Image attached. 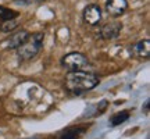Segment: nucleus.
I'll return each instance as SVG.
<instances>
[{
  "label": "nucleus",
  "instance_id": "1",
  "mask_svg": "<svg viewBox=\"0 0 150 139\" xmlns=\"http://www.w3.org/2000/svg\"><path fill=\"white\" fill-rule=\"evenodd\" d=\"M99 82L100 78L89 71H70L65 75L64 86L70 93L81 95L95 89L99 85Z\"/></svg>",
  "mask_w": 150,
  "mask_h": 139
},
{
  "label": "nucleus",
  "instance_id": "2",
  "mask_svg": "<svg viewBox=\"0 0 150 139\" xmlns=\"http://www.w3.org/2000/svg\"><path fill=\"white\" fill-rule=\"evenodd\" d=\"M43 39H45L43 32H35L33 35H29L27 40L17 49L18 59L21 61H29L33 57H36V54L40 52L43 46Z\"/></svg>",
  "mask_w": 150,
  "mask_h": 139
},
{
  "label": "nucleus",
  "instance_id": "3",
  "mask_svg": "<svg viewBox=\"0 0 150 139\" xmlns=\"http://www.w3.org/2000/svg\"><path fill=\"white\" fill-rule=\"evenodd\" d=\"M61 65L68 71H86L91 67V61L85 54L79 52H71L61 59Z\"/></svg>",
  "mask_w": 150,
  "mask_h": 139
},
{
  "label": "nucleus",
  "instance_id": "4",
  "mask_svg": "<svg viewBox=\"0 0 150 139\" xmlns=\"http://www.w3.org/2000/svg\"><path fill=\"white\" fill-rule=\"evenodd\" d=\"M102 9H100V6L96 4V3H92V4H88L83 9V13H82V18H83V21L88 24V25H91V27H96L100 24L102 21Z\"/></svg>",
  "mask_w": 150,
  "mask_h": 139
},
{
  "label": "nucleus",
  "instance_id": "5",
  "mask_svg": "<svg viewBox=\"0 0 150 139\" xmlns=\"http://www.w3.org/2000/svg\"><path fill=\"white\" fill-rule=\"evenodd\" d=\"M121 31H122V22L110 21L100 28L99 38L103 39V40H112V39H115V38L120 36Z\"/></svg>",
  "mask_w": 150,
  "mask_h": 139
},
{
  "label": "nucleus",
  "instance_id": "6",
  "mask_svg": "<svg viewBox=\"0 0 150 139\" xmlns=\"http://www.w3.org/2000/svg\"><path fill=\"white\" fill-rule=\"evenodd\" d=\"M127 10H128V1L127 0H107L106 1V11L112 18L121 17Z\"/></svg>",
  "mask_w": 150,
  "mask_h": 139
},
{
  "label": "nucleus",
  "instance_id": "7",
  "mask_svg": "<svg viewBox=\"0 0 150 139\" xmlns=\"http://www.w3.org/2000/svg\"><path fill=\"white\" fill-rule=\"evenodd\" d=\"M29 35H31V33L28 32L27 29H20V31H17V32L11 33L10 36L6 39V48L10 49V50L18 49L22 43L29 38Z\"/></svg>",
  "mask_w": 150,
  "mask_h": 139
},
{
  "label": "nucleus",
  "instance_id": "8",
  "mask_svg": "<svg viewBox=\"0 0 150 139\" xmlns=\"http://www.w3.org/2000/svg\"><path fill=\"white\" fill-rule=\"evenodd\" d=\"M132 52L135 53V56H138L140 59H147L150 54V40L143 39V40L136 42L132 46Z\"/></svg>",
  "mask_w": 150,
  "mask_h": 139
},
{
  "label": "nucleus",
  "instance_id": "9",
  "mask_svg": "<svg viewBox=\"0 0 150 139\" xmlns=\"http://www.w3.org/2000/svg\"><path fill=\"white\" fill-rule=\"evenodd\" d=\"M85 129H86L85 127H72V128H68L61 132L59 139H79L83 135Z\"/></svg>",
  "mask_w": 150,
  "mask_h": 139
},
{
  "label": "nucleus",
  "instance_id": "10",
  "mask_svg": "<svg viewBox=\"0 0 150 139\" xmlns=\"http://www.w3.org/2000/svg\"><path fill=\"white\" fill-rule=\"evenodd\" d=\"M129 117H131V113L128 110H121V111L115 113V114H112L111 118H110V125L111 127H118V125H121L124 124L125 121H128Z\"/></svg>",
  "mask_w": 150,
  "mask_h": 139
},
{
  "label": "nucleus",
  "instance_id": "11",
  "mask_svg": "<svg viewBox=\"0 0 150 139\" xmlns=\"http://www.w3.org/2000/svg\"><path fill=\"white\" fill-rule=\"evenodd\" d=\"M20 16L18 11H13L7 9L4 6H0V21H6V20H14Z\"/></svg>",
  "mask_w": 150,
  "mask_h": 139
},
{
  "label": "nucleus",
  "instance_id": "12",
  "mask_svg": "<svg viewBox=\"0 0 150 139\" xmlns=\"http://www.w3.org/2000/svg\"><path fill=\"white\" fill-rule=\"evenodd\" d=\"M17 25H18V22L16 21V18L14 20H6V21H1V24H0V31L4 33L13 32L17 28Z\"/></svg>",
  "mask_w": 150,
  "mask_h": 139
},
{
  "label": "nucleus",
  "instance_id": "13",
  "mask_svg": "<svg viewBox=\"0 0 150 139\" xmlns=\"http://www.w3.org/2000/svg\"><path fill=\"white\" fill-rule=\"evenodd\" d=\"M43 1H46V0H13V3L17 6H32L43 3Z\"/></svg>",
  "mask_w": 150,
  "mask_h": 139
},
{
  "label": "nucleus",
  "instance_id": "14",
  "mask_svg": "<svg viewBox=\"0 0 150 139\" xmlns=\"http://www.w3.org/2000/svg\"><path fill=\"white\" fill-rule=\"evenodd\" d=\"M107 100H102V103L97 106V111L95 113V116H99V114H103L104 113V110H106V107H107Z\"/></svg>",
  "mask_w": 150,
  "mask_h": 139
},
{
  "label": "nucleus",
  "instance_id": "15",
  "mask_svg": "<svg viewBox=\"0 0 150 139\" xmlns=\"http://www.w3.org/2000/svg\"><path fill=\"white\" fill-rule=\"evenodd\" d=\"M149 103H150V100L147 99V100L145 102V106H143V109H145V111H146V113L149 111Z\"/></svg>",
  "mask_w": 150,
  "mask_h": 139
},
{
  "label": "nucleus",
  "instance_id": "16",
  "mask_svg": "<svg viewBox=\"0 0 150 139\" xmlns=\"http://www.w3.org/2000/svg\"><path fill=\"white\" fill-rule=\"evenodd\" d=\"M29 139H38V138H29Z\"/></svg>",
  "mask_w": 150,
  "mask_h": 139
}]
</instances>
